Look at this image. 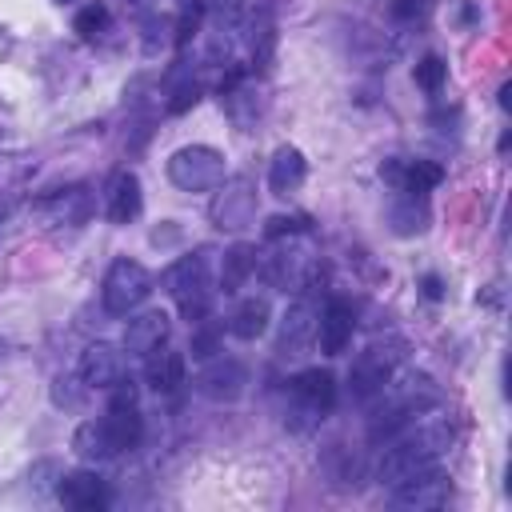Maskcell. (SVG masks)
<instances>
[{
    "label": "cell",
    "instance_id": "6da1fadb",
    "mask_svg": "<svg viewBox=\"0 0 512 512\" xmlns=\"http://www.w3.org/2000/svg\"><path fill=\"white\" fill-rule=\"evenodd\" d=\"M144 436V420L136 412V404H108V412L100 420H84L72 432V452L88 464L112 460L128 448H136Z\"/></svg>",
    "mask_w": 512,
    "mask_h": 512
},
{
    "label": "cell",
    "instance_id": "7a4b0ae2",
    "mask_svg": "<svg viewBox=\"0 0 512 512\" xmlns=\"http://www.w3.org/2000/svg\"><path fill=\"white\" fill-rule=\"evenodd\" d=\"M448 444H452V428L444 424V420H432V424H408V432L384 452V460H380V468H376V476L388 484V488H396V484H404L408 476H416V472H424V468H432L444 452H448Z\"/></svg>",
    "mask_w": 512,
    "mask_h": 512
},
{
    "label": "cell",
    "instance_id": "3957f363",
    "mask_svg": "<svg viewBox=\"0 0 512 512\" xmlns=\"http://www.w3.org/2000/svg\"><path fill=\"white\" fill-rule=\"evenodd\" d=\"M164 292L180 304V312L188 320H200L208 312V300H212V276H208V252H192V256H180L176 264H168L164 272Z\"/></svg>",
    "mask_w": 512,
    "mask_h": 512
},
{
    "label": "cell",
    "instance_id": "277c9868",
    "mask_svg": "<svg viewBox=\"0 0 512 512\" xmlns=\"http://www.w3.org/2000/svg\"><path fill=\"white\" fill-rule=\"evenodd\" d=\"M168 180L180 192H212L228 180V164L208 144H184L168 156Z\"/></svg>",
    "mask_w": 512,
    "mask_h": 512
},
{
    "label": "cell",
    "instance_id": "5b68a950",
    "mask_svg": "<svg viewBox=\"0 0 512 512\" xmlns=\"http://www.w3.org/2000/svg\"><path fill=\"white\" fill-rule=\"evenodd\" d=\"M336 404V380L324 368H304L288 380V416L296 428L320 424Z\"/></svg>",
    "mask_w": 512,
    "mask_h": 512
},
{
    "label": "cell",
    "instance_id": "8992f818",
    "mask_svg": "<svg viewBox=\"0 0 512 512\" xmlns=\"http://www.w3.org/2000/svg\"><path fill=\"white\" fill-rule=\"evenodd\" d=\"M152 296V276L140 260H112V268L104 272V288H100V304L108 316H128L136 312L144 300Z\"/></svg>",
    "mask_w": 512,
    "mask_h": 512
},
{
    "label": "cell",
    "instance_id": "52a82bcc",
    "mask_svg": "<svg viewBox=\"0 0 512 512\" xmlns=\"http://www.w3.org/2000/svg\"><path fill=\"white\" fill-rule=\"evenodd\" d=\"M396 364H400V352H396L392 344H372V348H364V352L352 360V368H348V388H352V396H356V400L380 396V392L388 388Z\"/></svg>",
    "mask_w": 512,
    "mask_h": 512
},
{
    "label": "cell",
    "instance_id": "ba28073f",
    "mask_svg": "<svg viewBox=\"0 0 512 512\" xmlns=\"http://www.w3.org/2000/svg\"><path fill=\"white\" fill-rule=\"evenodd\" d=\"M244 384H248V372H244V364L232 360V356L208 360V364L200 368V376H196V392L208 396V400H236V396L244 392Z\"/></svg>",
    "mask_w": 512,
    "mask_h": 512
},
{
    "label": "cell",
    "instance_id": "9c48e42d",
    "mask_svg": "<svg viewBox=\"0 0 512 512\" xmlns=\"http://www.w3.org/2000/svg\"><path fill=\"white\" fill-rule=\"evenodd\" d=\"M84 388H112L120 376H124V356L116 352V344L108 340H96L80 352V364H76Z\"/></svg>",
    "mask_w": 512,
    "mask_h": 512
},
{
    "label": "cell",
    "instance_id": "30bf717a",
    "mask_svg": "<svg viewBox=\"0 0 512 512\" xmlns=\"http://www.w3.org/2000/svg\"><path fill=\"white\" fill-rule=\"evenodd\" d=\"M392 500H396L400 508H440V504L448 500V476L432 464V468L408 476L404 484H396V488H392Z\"/></svg>",
    "mask_w": 512,
    "mask_h": 512
},
{
    "label": "cell",
    "instance_id": "8fae6325",
    "mask_svg": "<svg viewBox=\"0 0 512 512\" xmlns=\"http://www.w3.org/2000/svg\"><path fill=\"white\" fill-rule=\"evenodd\" d=\"M56 496H60V504H64V508L96 512V508H104V504H108V484H104L96 472L80 468V472H64V476H60Z\"/></svg>",
    "mask_w": 512,
    "mask_h": 512
},
{
    "label": "cell",
    "instance_id": "7c38bea8",
    "mask_svg": "<svg viewBox=\"0 0 512 512\" xmlns=\"http://www.w3.org/2000/svg\"><path fill=\"white\" fill-rule=\"evenodd\" d=\"M380 176L396 188V192H408V196H424L428 188H436L444 180V172L428 160H388L380 168Z\"/></svg>",
    "mask_w": 512,
    "mask_h": 512
},
{
    "label": "cell",
    "instance_id": "4fadbf2b",
    "mask_svg": "<svg viewBox=\"0 0 512 512\" xmlns=\"http://www.w3.org/2000/svg\"><path fill=\"white\" fill-rule=\"evenodd\" d=\"M352 308L344 300H328L324 312L316 316V340H320V352L324 356H340L352 340Z\"/></svg>",
    "mask_w": 512,
    "mask_h": 512
},
{
    "label": "cell",
    "instance_id": "5bb4252c",
    "mask_svg": "<svg viewBox=\"0 0 512 512\" xmlns=\"http://www.w3.org/2000/svg\"><path fill=\"white\" fill-rule=\"evenodd\" d=\"M168 332H172L168 312H160V308L140 312V316L128 320V328H124V348H128L132 356H148V352H156V348L168 340Z\"/></svg>",
    "mask_w": 512,
    "mask_h": 512
},
{
    "label": "cell",
    "instance_id": "9a60e30c",
    "mask_svg": "<svg viewBox=\"0 0 512 512\" xmlns=\"http://www.w3.org/2000/svg\"><path fill=\"white\" fill-rule=\"evenodd\" d=\"M140 212V180L132 172H112L104 184V216L112 224H128Z\"/></svg>",
    "mask_w": 512,
    "mask_h": 512
},
{
    "label": "cell",
    "instance_id": "2e32d148",
    "mask_svg": "<svg viewBox=\"0 0 512 512\" xmlns=\"http://www.w3.org/2000/svg\"><path fill=\"white\" fill-rule=\"evenodd\" d=\"M316 340V312L308 300H292L280 316V332H276V344L280 352H300Z\"/></svg>",
    "mask_w": 512,
    "mask_h": 512
},
{
    "label": "cell",
    "instance_id": "e0dca14e",
    "mask_svg": "<svg viewBox=\"0 0 512 512\" xmlns=\"http://www.w3.org/2000/svg\"><path fill=\"white\" fill-rule=\"evenodd\" d=\"M252 204H256V196H252L248 180H232V188H224V196L212 204V216L220 228H244L252 220Z\"/></svg>",
    "mask_w": 512,
    "mask_h": 512
},
{
    "label": "cell",
    "instance_id": "ac0fdd59",
    "mask_svg": "<svg viewBox=\"0 0 512 512\" xmlns=\"http://www.w3.org/2000/svg\"><path fill=\"white\" fill-rule=\"evenodd\" d=\"M304 172H308L304 152L292 148V144H284V148L272 152V164H268V188H272L276 196H288V192L304 180Z\"/></svg>",
    "mask_w": 512,
    "mask_h": 512
},
{
    "label": "cell",
    "instance_id": "d6986e66",
    "mask_svg": "<svg viewBox=\"0 0 512 512\" xmlns=\"http://www.w3.org/2000/svg\"><path fill=\"white\" fill-rule=\"evenodd\" d=\"M144 380L156 388V392H176L184 384V352H172V348H156L148 352V364H144Z\"/></svg>",
    "mask_w": 512,
    "mask_h": 512
},
{
    "label": "cell",
    "instance_id": "ffe728a7",
    "mask_svg": "<svg viewBox=\"0 0 512 512\" xmlns=\"http://www.w3.org/2000/svg\"><path fill=\"white\" fill-rule=\"evenodd\" d=\"M268 320H272L268 300H264V296H248V300H240V304L232 308V316H228V332H232L236 340H256V336L268 332Z\"/></svg>",
    "mask_w": 512,
    "mask_h": 512
},
{
    "label": "cell",
    "instance_id": "44dd1931",
    "mask_svg": "<svg viewBox=\"0 0 512 512\" xmlns=\"http://www.w3.org/2000/svg\"><path fill=\"white\" fill-rule=\"evenodd\" d=\"M248 272H256V248L232 244V248L224 252V260H220V288H224V292H236V288L248 280Z\"/></svg>",
    "mask_w": 512,
    "mask_h": 512
},
{
    "label": "cell",
    "instance_id": "7402d4cb",
    "mask_svg": "<svg viewBox=\"0 0 512 512\" xmlns=\"http://www.w3.org/2000/svg\"><path fill=\"white\" fill-rule=\"evenodd\" d=\"M44 212H48L56 224H84L88 212H92V200H88L84 188H68V192H60V196H52V200L44 204Z\"/></svg>",
    "mask_w": 512,
    "mask_h": 512
},
{
    "label": "cell",
    "instance_id": "603a6c76",
    "mask_svg": "<svg viewBox=\"0 0 512 512\" xmlns=\"http://www.w3.org/2000/svg\"><path fill=\"white\" fill-rule=\"evenodd\" d=\"M392 224H396V232H400V236L420 232V228L428 224V212H424L420 196H408V192H404V200H400V204H392Z\"/></svg>",
    "mask_w": 512,
    "mask_h": 512
},
{
    "label": "cell",
    "instance_id": "cb8c5ba5",
    "mask_svg": "<svg viewBox=\"0 0 512 512\" xmlns=\"http://www.w3.org/2000/svg\"><path fill=\"white\" fill-rule=\"evenodd\" d=\"M72 28H76L84 40H96V36L108 28V8H104V4H88V8H80Z\"/></svg>",
    "mask_w": 512,
    "mask_h": 512
},
{
    "label": "cell",
    "instance_id": "d4e9b609",
    "mask_svg": "<svg viewBox=\"0 0 512 512\" xmlns=\"http://www.w3.org/2000/svg\"><path fill=\"white\" fill-rule=\"evenodd\" d=\"M412 76H416V84H420L424 92H440V84H444V76H448V64H444L440 56H424Z\"/></svg>",
    "mask_w": 512,
    "mask_h": 512
},
{
    "label": "cell",
    "instance_id": "484cf974",
    "mask_svg": "<svg viewBox=\"0 0 512 512\" xmlns=\"http://www.w3.org/2000/svg\"><path fill=\"white\" fill-rule=\"evenodd\" d=\"M264 232H268L272 240H276V236H284V232H288V236H300V232H304V220H300V216H272Z\"/></svg>",
    "mask_w": 512,
    "mask_h": 512
},
{
    "label": "cell",
    "instance_id": "4316f807",
    "mask_svg": "<svg viewBox=\"0 0 512 512\" xmlns=\"http://www.w3.org/2000/svg\"><path fill=\"white\" fill-rule=\"evenodd\" d=\"M424 292L436 300V296H440V280H436V276H428V280H424Z\"/></svg>",
    "mask_w": 512,
    "mask_h": 512
},
{
    "label": "cell",
    "instance_id": "83f0119b",
    "mask_svg": "<svg viewBox=\"0 0 512 512\" xmlns=\"http://www.w3.org/2000/svg\"><path fill=\"white\" fill-rule=\"evenodd\" d=\"M56 4H76V0H56Z\"/></svg>",
    "mask_w": 512,
    "mask_h": 512
},
{
    "label": "cell",
    "instance_id": "f1b7e54d",
    "mask_svg": "<svg viewBox=\"0 0 512 512\" xmlns=\"http://www.w3.org/2000/svg\"><path fill=\"white\" fill-rule=\"evenodd\" d=\"M136 4H140V0H136Z\"/></svg>",
    "mask_w": 512,
    "mask_h": 512
}]
</instances>
